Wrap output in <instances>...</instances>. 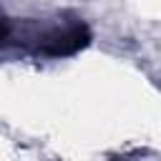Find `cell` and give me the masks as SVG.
<instances>
[]
</instances>
